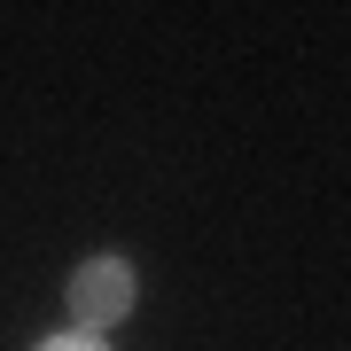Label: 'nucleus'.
Masks as SVG:
<instances>
[{
    "label": "nucleus",
    "instance_id": "1",
    "mask_svg": "<svg viewBox=\"0 0 351 351\" xmlns=\"http://www.w3.org/2000/svg\"><path fill=\"white\" fill-rule=\"evenodd\" d=\"M133 265L125 258H86L71 274V289H63V304H71V328H86V336H101V328H117L133 313Z\"/></svg>",
    "mask_w": 351,
    "mask_h": 351
},
{
    "label": "nucleus",
    "instance_id": "2",
    "mask_svg": "<svg viewBox=\"0 0 351 351\" xmlns=\"http://www.w3.org/2000/svg\"><path fill=\"white\" fill-rule=\"evenodd\" d=\"M39 351H110V343H101V336H86V328H63V336H47Z\"/></svg>",
    "mask_w": 351,
    "mask_h": 351
}]
</instances>
